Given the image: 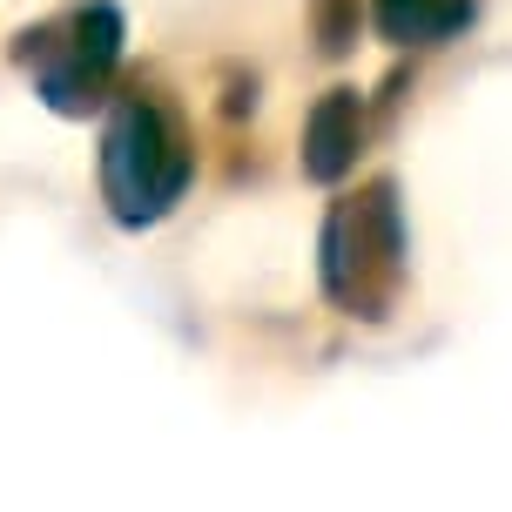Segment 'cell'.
Wrapping results in <instances>:
<instances>
[{
  "mask_svg": "<svg viewBox=\"0 0 512 512\" xmlns=\"http://www.w3.org/2000/svg\"><path fill=\"white\" fill-rule=\"evenodd\" d=\"M182 182H189L182 122L155 102V95H122L115 115H108V135H102L108 209L122 216L128 230H135V223H155V216L182 196Z\"/></svg>",
  "mask_w": 512,
  "mask_h": 512,
  "instance_id": "obj_1",
  "label": "cell"
},
{
  "mask_svg": "<svg viewBox=\"0 0 512 512\" xmlns=\"http://www.w3.org/2000/svg\"><path fill=\"white\" fill-rule=\"evenodd\" d=\"M115 54H122V14L108 0L68 7L48 27L21 34V68L61 115H88V102H102L108 75H115Z\"/></svg>",
  "mask_w": 512,
  "mask_h": 512,
  "instance_id": "obj_2",
  "label": "cell"
},
{
  "mask_svg": "<svg viewBox=\"0 0 512 512\" xmlns=\"http://www.w3.org/2000/svg\"><path fill=\"white\" fill-rule=\"evenodd\" d=\"M398 256H405V236H398L391 182H371L364 196L331 209V223H324V283H331L337 304L378 317V290L398 277Z\"/></svg>",
  "mask_w": 512,
  "mask_h": 512,
  "instance_id": "obj_3",
  "label": "cell"
},
{
  "mask_svg": "<svg viewBox=\"0 0 512 512\" xmlns=\"http://www.w3.org/2000/svg\"><path fill=\"white\" fill-rule=\"evenodd\" d=\"M358 135H364L358 95H351V88H331L324 102L310 108V122H304V176L310 182L351 176V162H358Z\"/></svg>",
  "mask_w": 512,
  "mask_h": 512,
  "instance_id": "obj_4",
  "label": "cell"
},
{
  "mask_svg": "<svg viewBox=\"0 0 512 512\" xmlns=\"http://www.w3.org/2000/svg\"><path fill=\"white\" fill-rule=\"evenodd\" d=\"M472 21V0H378L384 41H445Z\"/></svg>",
  "mask_w": 512,
  "mask_h": 512,
  "instance_id": "obj_5",
  "label": "cell"
},
{
  "mask_svg": "<svg viewBox=\"0 0 512 512\" xmlns=\"http://www.w3.org/2000/svg\"><path fill=\"white\" fill-rule=\"evenodd\" d=\"M317 34H324V54H344V48H351V34H358L351 0H317Z\"/></svg>",
  "mask_w": 512,
  "mask_h": 512,
  "instance_id": "obj_6",
  "label": "cell"
}]
</instances>
